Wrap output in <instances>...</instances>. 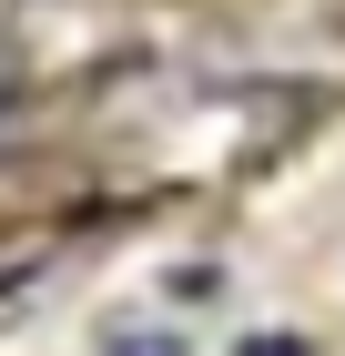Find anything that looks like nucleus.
<instances>
[{
  "instance_id": "f03ea898",
  "label": "nucleus",
  "mask_w": 345,
  "mask_h": 356,
  "mask_svg": "<svg viewBox=\"0 0 345 356\" xmlns=\"http://www.w3.org/2000/svg\"><path fill=\"white\" fill-rule=\"evenodd\" d=\"M112 356H183L173 336H133V346H112Z\"/></svg>"
},
{
  "instance_id": "f257e3e1",
  "label": "nucleus",
  "mask_w": 345,
  "mask_h": 356,
  "mask_svg": "<svg viewBox=\"0 0 345 356\" xmlns=\"http://www.w3.org/2000/svg\"><path fill=\"white\" fill-rule=\"evenodd\" d=\"M234 356H315V346H305V336H244Z\"/></svg>"
}]
</instances>
